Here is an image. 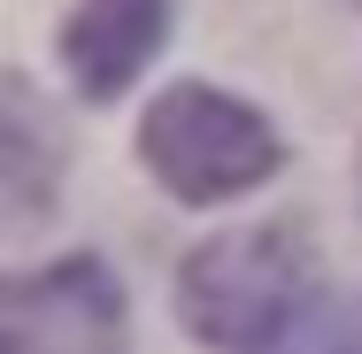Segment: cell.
I'll return each mask as SVG.
<instances>
[{
    "label": "cell",
    "instance_id": "obj_5",
    "mask_svg": "<svg viewBox=\"0 0 362 354\" xmlns=\"http://www.w3.org/2000/svg\"><path fill=\"white\" fill-rule=\"evenodd\" d=\"M0 185H8L16 231L39 223V208H47V170H39V139H31V116H23L16 77H8V116H0Z\"/></svg>",
    "mask_w": 362,
    "mask_h": 354
},
{
    "label": "cell",
    "instance_id": "obj_4",
    "mask_svg": "<svg viewBox=\"0 0 362 354\" xmlns=\"http://www.w3.org/2000/svg\"><path fill=\"white\" fill-rule=\"evenodd\" d=\"M162 31H170V0H77V16L62 23V62H70L77 93L116 100L154 62Z\"/></svg>",
    "mask_w": 362,
    "mask_h": 354
},
{
    "label": "cell",
    "instance_id": "obj_6",
    "mask_svg": "<svg viewBox=\"0 0 362 354\" xmlns=\"http://www.w3.org/2000/svg\"><path fill=\"white\" fill-rule=\"evenodd\" d=\"M278 354H362V300H316Z\"/></svg>",
    "mask_w": 362,
    "mask_h": 354
},
{
    "label": "cell",
    "instance_id": "obj_1",
    "mask_svg": "<svg viewBox=\"0 0 362 354\" xmlns=\"http://www.w3.org/2000/svg\"><path fill=\"white\" fill-rule=\"evenodd\" d=\"M177 316L216 354H270L308 316V254L286 223L216 231L177 270Z\"/></svg>",
    "mask_w": 362,
    "mask_h": 354
},
{
    "label": "cell",
    "instance_id": "obj_2",
    "mask_svg": "<svg viewBox=\"0 0 362 354\" xmlns=\"http://www.w3.org/2000/svg\"><path fill=\"white\" fill-rule=\"evenodd\" d=\"M139 154H146V170L162 177V193H177L193 208L255 193L286 162L270 116H255L247 100H231L216 85H170L139 116Z\"/></svg>",
    "mask_w": 362,
    "mask_h": 354
},
{
    "label": "cell",
    "instance_id": "obj_3",
    "mask_svg": "<svg viewBox=\"0 0 362 354\" xmlns=\"http://www.w3.org/2000/svg\"><path fill=\"white\" fill-rule=\"evenodd\" d=\"M0 347L8 354H124V293L93 254H70L39 278H16L0 293Z\"/></svg>",
    "mask_w": 362,
    "mask_h": 354
}]
</instances>
